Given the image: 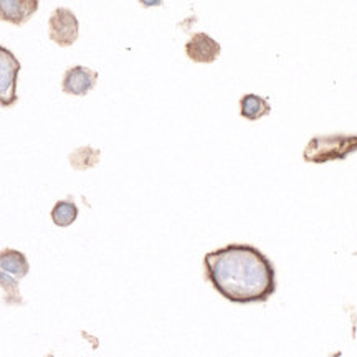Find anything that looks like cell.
Returning <instances> with one entry per match:
<instances>
[{
    "instance_id": "3",
    "label": "cell",
    "mask_w": 357,
    "mask_h": 357,
    "mask_svg": "<svg viewBox=\"0 0 357 357\" xmlns=\"http://www.w3.org/2000/svg\"><path fill=\"white\" fill-rule=\"evenodd\" d=\"M22 70L20 61L6 47H0V106L12 108L19 96H17V79Z\"/></svg>"
},
{
    "instance_id": "7",
    "label": "cell",
    "mask_w": 357,
    "mask_h": 357,
    "mask_svg": "<svg viewBox=\"0 0 357 357\" xmlns=\"http://www.w3.org/2000/svg\"><path fill=\"white\" fill-rule=\"evenodd\" d=\"M40 0H0V20L24 25L38 10Z\"/></svg>"
},
{
    "instance_id": "10",
    "label": "cell",
    "mask_w": 357,
    "mask_h": 357,
    "mask_svg": "<svg viewBox=\"0 0 357 357\" xmlns=\"http://www.w3.org/2000/svg\"><path fill=\"white\" fill-rule=\"evenodd\" d=\"M78 207L73 200L66 199V200H58L55 204V207L52 208V222L55 223L56 227H70L71 223L77 222L78 218Z\"/></svg>"
},
{
    "instance_id": "1",
    "label": "cell",
    "mask_w": 357,
    "mask_h": 357,
    "mask_svg": "<svg viewBox=\"0 0 357 357\" xmlns=\"http://www.w3.org/2000/svg\"><path fill=\"white\" fill-rule=\"evenodd\" d=\"M205 280L235 305L266 303L276 293V270L253 245L230 243L204 257Z\"/></svg>"
},
{
    "instance_id": "12",
    "label": "cell",
    "mask_w": 357,
    "mask_h": 357,
    "mask_svg": "<svg viewBox=\"0 0 357 357\" xmlns=\"http://www.w3.org/2000/svg\"><path fill=\"white\" fill-rule=\"evenodd\" d=\"M141 6L149 8V7H160L164 3V0H139Z\"/></svg>"
},
{
    "instance_id": "6",
    "label": "cell",
    "mask_w": 357,
    "mask_h": 357,
    "mask_svg": "<svg viewBox=\"0 0 357 357\" xmlns=\"http://www.w3.org/2000/svg\"><path fill=\"white\" fill-rule=\"evenodd\" d=\"M222 47L211 35L194 33L185 43V55L194 63H213L220 56Z\"/></svg>"
},
{
    "instance_id": "11",
    "label": "cell",
    "mask_w": 357,
    "mask_h": 357,
    "mask_svg": "<svg viewBox=\"0 0 357 357\" xmlns=\"http://www.w3.org/2000/svg\"><path fill=\"white\" fill-rule=\"evenodd\" d=\"M98 159H100V151L93 149V147H82L70 155L71 166L77 169L93 167L98 162Z\"/></svg>"
},
{
    "instance_id": "8",
    "label": "cell",
    "mask_w": 357,
    "mask_h": 357,
    "mask_svg": "<svg viewBox=\"0 0 357 357\" xmlns=\"http://www.w3.org/2000/svg\"><path fill=\"white\" fill-rule=\"evenodd\" d=\"M29 271L30 265L24 253L13 248L0 250V273L10 275L13 278L22 280L29 275Z\"/></svg>"
},
{
    "instance_id": "2",
    "label": "cell",
    "mask_w": 357,
    "mask_h": 357,
    "mask_svg": "<svg viewBox=\"0 0 357 357\" xmlns=\"http://www.w3.org/2000/svg\"><path fill=\"white\" fill-rule=\"evenodd\" d=\"M357 151V136L333 134V136H316L307 142L303 151L306 162L324 164L331 160H342Z\"/></svg>"
},
{
    "instance_id": "4",
    "label": "cell",
    "mask_w": 357,
    "mask_h": 357,
    "mask_svg": "<svg viewBox=\"0 0 357 357\" xmlns=\"http://www.w3.org/2000/svg\"><path fill=\"white\" fill-rule=\"evenodd\" d=\"M79 33V24L77 15L65 7H58L48 20V35L52 42L58 47H71L77 42Z\"/></svg>"
},
{
    "instance_id": "5",
    "label": "cell",
    "mask_w": 357,
    "mask_h": 357,
    "mask_svg": "<svg viewBox=\"0 0 357 357\" xmlns=\"http://www.w3.org/2000/svg\"><path fill=\"white\" fill-rule=\"evenodd\" d=\"M98 82V73L88 66H71L65 71L63 82H61V89L66 95L73 96H84L91 89H95Z\"/></svg>"
},
{
    "instance_id": "9",
    "label": "cell",
    "mask_w": 357,
    "mask_h": 357,
    "mask_svg": "<svg viewBox=\"0 0 357 357\" xmlns=\"http://www.w3.org/2000/svg\"><path fill=\"white\" fill-rule=\"evenodd\" d=\"M271 113V106L268 100L258 95H245L240 100V116L248 121H257V119L265 118Z\"/></svg>"
}]
</instances>
